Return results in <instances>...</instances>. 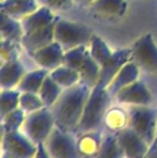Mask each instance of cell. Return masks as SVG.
<instances>
[{"mask_svg":"<svg viewBox=\"0 0 157 158\" xmlns=\"http://www.w3.org/2000/svg\"><path fill=\"white\" fill-rule=\"evenodd\" d=\"M92 88L79 83L63 89L60 96L50 108L57 128L67 132L76 133Z\"/></svg>","mask_w":157,"mask_h":158,"instance_id":"cell-1","label":"cell"},{"mask_svg":"<svg viewBox=\"0 0 157 158\" xmlns=\"http://www.w3.org/2000/svg\"><path fill=\"white\" fill-rule=\"evenodd\" d=\"M114 101L126 106H157V74H141L137 81L122 89Z\"/></svg>","mask_w":157,"mask_h":158,"instance_id":"cell-2","label":"cell"},{"mask_svg":"<svg viewBox=\"0 0 157 158\" xmlns=\"http://www.w3.org/2000/svg\"><path fill=\"white\" fill-rule=\"evenodd\" d=\"M113 102L114 98L109 94L107 88L98 86L93 88L84 106L78 132L101 129L103 115Z\"/></svg>","mask_w":157,"mask_h":158,"instance_id":"cell-3","label":"cell"},{"mask_svg":"<svg viewBox=\"0 0 157 158\" xmlns=\"http://www.w3.org/2000/svg\"><path fill=\"white\" fill-rule=\"evenodd\" d=\"M55 125V119L50 108H43L36 112L26 114L19 130L35 144H43L51 135Z\"/></svg>","mask_w":157,"mask_h":158,"instance_id":"cell-4","label":"cell"},{"mask_svg":"<svg viewBox=\"0 0 157 158\" xmlns=\"http://www.w3.org/2000/svg\"><path fill=\"white\" fill-rule=\"evenodd\" d=\"M94 33L88 28V26L80 23L56 19L55 23L54 35L55 41L58 42L63 48L69 51L78 46L89 44Z\"/></svg>","mask_w":157,"mask_h":158,"instance_id":"cell-5","label":"cell"},{"mask_svg":"<svg viewBox=\"0 0 157 158\" xmlns=\"http://www.w3.org/2000/svg\"><path fill=\"white\" fill-rule=\"evenodd\" d=\"M129 128L153 145L157 135V106H128Z\"/></svg>","mask_w":157,"mask_h":158,"instance_id":"cell-6","label":"cell"},{"mask_svg":"<svg viewBox=\"0 0 157 158\" xmlns=\"http://www.w3.org/2000/svg\"><path fill=\"white\" fill-rule=\"evenodd\" d=\"M130 50V60L137 64L141 74H157V45L152 35L139 38Z\"/></svg>","mask_w":157,"mask_h":158,"instance_id":"cell-7","label":"cell"},{"mask_svg":"<svg viewBox=\"0 0 157 158\" xmlns=\"http://www.w3.org/2000/svg\"><path fill=\"white\" fill-rule=\"evenodd\" d=\"M50 158H82L76 148V133L55 127L43 143Z\"/></svg>","mask_w":157,"mask_h":158,"instance_id":"cell-8","label":"cell"},{"mask_svg":"<svg viewBox=\"0 0 157 158\" xmlns=\"http://www.w3.org/2000/svg\"><path fill=\"white\" fill-rule=\"evenodd\" d=\"M1 152L19 158H35L39 145L30 141L21 130L1 132Z\"/></svg>","mask_w":157,"mask_h":158,"instance_id":"cell-9","label":"cell"},{"mask_svg":"<svg viewBox=\"0 0 157 158\" xmlns=\"http://www.w3.org/2000/svg\"><path fill=\"white\" fill-rule=\"evenodd\" d=\"M128 127H129L128 106L114 101L103 115L101 130L105 133L118 135Z\"/></svg>","mask_w":157,"mask_h":158,"instance_id":"cell-10","label":"cell"},{"mask_svg":"<svg viewBox=\"0 0 157 158\" xmlns=\"http://www.w3.org/2000/svg\"><path fill=\"white\" fill-rule=\"evenodd\" d=\"M116 137L125 158H145L151 148V145L129 127L118 132Z\"/></svg>","mask_w":157,"mask_h":158,"instance_id":"cell-11","label":"cell"},{"mask_svg":"<svg viewBox=\"0 0 157 158\" xmlns=\"http://www.w3.org/2000/svg\"><path fill=\"white\" fill-rule=\"evenodd\" d=\"M64 54H65V50L63 48V46L58 42L54 41L48 45L31 53L30 56L39 66V68L52 71L63 64Z\"/></svg>","mask_w":157,"mask_h":158,"instance_id":"cell-12","label":"cell"},{"mask_svg":"<svg viewBox=\"0 0 157 158\" xmlns=\"http://www.w3.org/2000/svg\"><path fill=\"white\" fill-rule=\"evenodd\" d=\"M76 148L82 158H95L102 144L105 132L101 129L86 130L76 133Z\"/></svg>","mask_w":157,"mask_h":158,"instance_id":"cell-13","label":"cell"},{"mask_svg":"<svg viewBox=\"0 0 157 158\" xmlns=\"http://www.w3.org/2000/svg\"><path fill=\"white\" fill-rule=\"evenodd\" d=\"M130 56H131V50H127V48L114 52L112 57L108 60V63H105L101 67L100 77H99L97 86L102 88L107 87L110 82L112 81V79L119 71V69L127 61L130 60Z\"/></svg>","mask_w":157,"mask_h":158,"instance_id":"cell-14","label":"cell"},{"mask_svg":"<svg viewBox=\"0 0 157 158\" xmlns=\"http://www.w3.org/2000/svg\"><path fill=\"white\" fill-rule=\"evenodd\" d=\"M140 75L141 71L139 70L137 64L129 60L119 69V71L116 73L115 77L112 79V81L105 88L109 92V94L114 98L122 89H124L128 85L137 81L140 77Z\"/></svg>","mask_w":157,"mask_h":158,"instance_id":"cell-15","label":"cell"},{"mask_svg":"<svg viewBox=\"0 0 157 158\" xmlns=\"http://www.w3.org/2000/svg\"><path fill=\"white\" fill-rule=\"evenodd\" d=\"M55 23H56V19L53 23H51L50 25L45 26V27L41 28L37 31L24 35L21 43L24 46V48L27 51V53L31 54V53L36 52V51L55 41Z\"/></svg>","mask_w":157,"mask_h":158,"instance_id":"cell-16","label":"cell"},{"mask_svg":"<svg viewBox=\"0 0 157 158\" xmlns=\"http://www.w3.org/2000/svg\"><path fill=\"white\" fill-rule=\"evenodd\" d=\"M27 71L19 59L1 63V89L16 88Z\"/></svg>","mask_w":157,"mask_h":158,"instance_id":"cell-17","label":"cell"},{"mask_svg":"<svg viewBox=\"0 0 157 158\" xmlns=\"http://www.w3.org/2000/svg\"><path fill=\"white\" fill-rule=\"evenodd\" d=\"M54 21L55 17L52 13V10L43 6L42 8L37 9L36 11L21 19V24L24 30V35H28L50 25Z\"/></svg>","mask_w":157,"mask_h":158,"instance_id":"cell-18","label":"cell"},{"mask_svg":"<svg viewBox=\"0 0 157 158\" xmlns=\"http://www.w3.org/2000/svg\"><path fill=\"white\" fill-rule=\"evenodd\" d=\"M37 9L36 0H2L1 2V12L19 21Z\"/></svg>","mask_w":157,"mask_h":158,"instance_id":"cell-19","label":"cell"},{"mask_svg":"<svg viewBox=\"0 0 157 158\" xmlns=\"http://www.w3.org/2000/svg\"><path fill=\"white\" fill-rule=\"evenodd\" d=\"M101 67L99 64L90 56L89 51L86 53L85 59L83 61L81 69L79 70L80 73V83L88 86L89 88H94L97 86L100 77Z\"/></svg>","mask_w":157,"mask_h":158,"instance_id":"cell-20","label":"cell"},{"mask_svg":"<svg viewBox=\"0 0 157 158\" xmlns=\"http://www.w3.org/2000/svg\"><path fill=\"white\" fill-rule=\"evenodd\" d=\"M48 73H50V71L45 70L43 68L27 71L26 74L23 77V79H22V81L17 85L16 89H19L21 93L38 94L44 80L48 75Z\"/></svg>","mask_w":157,"mask_h":158,"instance_id":"cell-21","label":"cell"},{"mask_svg":"<svg viewBox=\"0 0 157 158\" xmlns=\"http://www.w3.org/2000/svg\"><path fill=\"white\" fill-rule=\"evenodd\" d=\"M0 23H1L0 29H1L2 39L10 40L15 43H21L24 37V30L19 19H15L6 13L1 12Z\"/></svg>","mask_w":157,"mask_h":158,"instance_id":"cell-22","label":"cell"},{"mask_svg":"<svg viewBox=\"0 0 157 158\" xmlns=\"http://www.w3.org/2000/svg\"><path fill=\"white\" fill-rule=\"evenodd\" d=\"M89 6L103 16H121L127 8V2L126 0H95Z\"/></svg>","mask_w":157,"mask_h":158,"instance_id":"cell-23","label":"cell"},{"mask_svg":"<svg viewBox=\"0 0 157 158\" xmlns=\"http://www.w3.org/2000/svg\"><path fill=\"white\" fill-rule=\"evenodd\" d=\"M50 75L63 89L69 88L80 83L79 71L69 68V67H66L64 64L50 71Z\"/></svg>","mask_w":157,"mask_h":158,"instance_id":"cell-24","label":"cell"},{"mask_svg":"<svg viewBox=\"0 0 157 158\" xmlns=\"http://www.w3.org/2000/svg\"><path fill=\"white\" fill-rule=\"evenodd\" d=\"M95 158H125L116 135L105 133L101 148Z\"/></svg>","mask_w":157,"mask_h":158,"instance_id":"cell-25","label":"cell"},{"mask_svg":"<svg viewBox=\"0 0 157 158\" xmlns=\"http://www.w3.org/2000/svg\"><path fill=\"white\" fill-rule=\"evenodd\" d=\"M88 51H89L90 56L99 64L100 67L108 63V60L111 58L114 53L110 50L109 46L105 44V42L96 35H93L92 40L89 42V50Z\"/></svg>","mask_w":157,"mask_h":158,"instance_id":"cell-26","label":"cell"},{"mask_svg":"<svg viewBox=\"0 0 157 158\" xmlns=\"http://www.w3.org/2000/svg\"><path fill=\"white\" fill-rule=\"evenodd\" d=\"M61 92H63V88L51 77L50 73H48V75L44 80L38 94L41 97L42 101L44 102L46 108H51L56 102V100L58 99Z\"/></svg>","mask_w":157,"mask_h":158,"instance_id":"cell-27","label":"cell"},{"mask_svg":"<svg viewBox=\"0 0 157 158\" xmlns=\"http://www.w3.org/2000/svg\"><path fill=\"white\" fill-rule=\"evenodd\" d=\"M21 92L14 89H1L0 93V118L19 108Z\"/></svg>","mask_w":157,"mask_h":158,"instance_id":"cell-28","label":"cell"},{"mask_svg":"<svg viewBox=\"0 0 157 158\" xmlns=\"http://www.w3.org/2000/svg\"><path fill=\"white\" fill-rule=\"evenodd\" d=\"M26 113L22 109H16L12 111L4 117L0 118V129L1 132H11V131H16L21 129L22 125L25 119Z\"/></svg>","mask_w":157,"mask_h":158,"instance_id":"cell-29","label":"cell"},{"mask_svg":"<svg viewBox=\"0 0 157 158\" xmlns=\"http://www.w3.org/2000/svg\"><path fill=\"white\" fill-rule=\"evenodd\" d=\"M87 51L88 50L86 48V45L78 46V48L66 51L65 54H64L63 64L79 71L81 69L82 64H83V61L85 59Z\"/></svg>","mask_w":157,"mask_h":158,"instance_id":"cell-30","label":"cell"},{"mask_svg":"<svg viewBox=\"0 0 157 158\" xmlns=\"http://www.w3.org/2000/svg\"><path fill=\"white\" fill-rule=\"evenodd\" d=\"M43 108H45V104L42 101L39 94L21 93V97H19V109H22L26 114L36 112V111L41 110Z\"/></svg>","mask_w":157,"mask_h":158,"instance_id":"cell-31","label":"cell"},{"mask_svg":"<svg viewBox=\"0 0 157 158\" xmlns=\"http://www.w3.org/2000/svg\"><path fill=\"white\" fill-rule=\"evenodd\" d=\"M17 54V48H15V42H12L10 40L2 39L1 41V63L11 61L19 59Z\"/></svg>","mask_w":157,"mask_h":158,"instance_id":"cell-32","label":"cell"},{"mask_svg":"<svg viewBox=\"0 0 157 158\" xmlns=\"http://www.w3.org/2000/svg\"><path fill=\"white\" fill-rule=\"evenodd\" d=\"M42 6L55 11H65L72 6L76 0H39Z\"/></svg>","mask_w":157,"mask_h":158,"instance_id":"cell-33","label":"cell"},{"mask_svg":"<svg viewBox=\"0 0 157 158\" xmlns=\"http://www.w3.org/2000/svg\"><path fill=\"white\" fill-rule=\"evenodd\" d=\"M35 158H50V157H48V153H46L45 148H44L43 144H40V145H39L38 152H37Z\"/></svg>","mask_w":157,"mask_h":158,"instance_id":"cell-34","label":"cell"},{"mask_svg":"<svg viewBox=\"0 0 157 158\" xmlns=\"http://www.w3.org/2000/svg\"><path fill=\"white\" fill-rule=\"evenodd\" d=\"M145 158H157V145H154L150 148Z\"/></svg>","mask_w":157,"mask_h":158,"instance_id":"cell-35","label":"cell"},{"mask_svg":"<svg viewBox=\"0 0 157 158\" xmlns=\"http://www.w3.org/2000/svg\"><path fill=\"white\" fill-rule=\"evenodd\" d=\"M78 3L82 4V6H90L95 0H76Z\"/></svg>","mask_w":157,"mask_h":158,"instance_id":"cell-36","label":"cell"},{"mask_svg":"<svg viewBox=\"0 0 157 158\" xmlns=\"http://www.w3.org/2000/svg\"><path fill=\"white\" fill-rule=\"evenodd\" d=\"M0 158H19V157H16L12 154H9V153H6V152H1V157Z\"/></svg>","mask_w":157,"mask_h":158,"instance_id":"cell-37","label":"cell"},{"mask_svg":"<svg viewBox=\"0 0 157 158\" xmlns=\"http://www.w3.org/2000/svg\"><path fill=\"white\" fill-rule=\"evenodd\" d=\"M155 144H157V135H156V138H155V141H154V143H153V145H152V146H154ZM152 146H151V148H152Z\"/></svg>","mask_w":157,"mask_h":158,"instance_id":"cell-38","label":"cell"},{"mask_svg":"<svg viewBox=\"0 0 157 158\" xmlns=\"http://www.w3.org/2000/svg\"><path fill=\"white\" fill-rule=\"evenodd\" d=\"M155 145H157V144H155Z\"/></svg>","mask_w":157,"mask_h":158,"instance_id":"cell-39","label":"cell"}]
</instances>
